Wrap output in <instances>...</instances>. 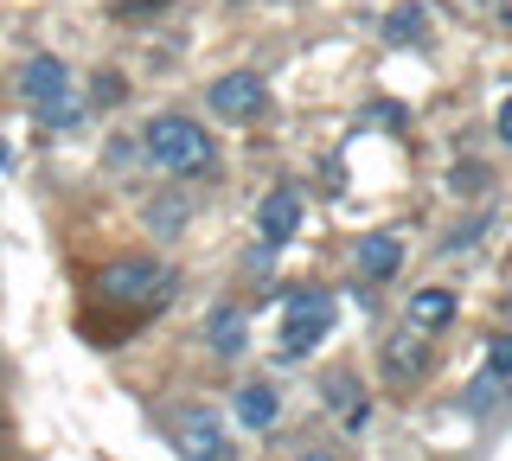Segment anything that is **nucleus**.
I'll return each instance as SVG.
<instances>
[{
  "instance_id": "6ab92c4d",
  "label": "nucleus",
  "mask_w": 512,
  "mask_h": 461,
  "mask_svg": "<svg viewBox=\"0 0 512 461\" xmlns=\"http://www.w3.org/2000/svg\"><path fill=\"white\" fill-rule=\"evenodd\" d=\"M301 461H340V455H327V449H308V455H301Z\"/></svg>"
},
{
  "instance_id": "7ed1b4c3",
  "label": "nucleus",
  "mask_w": 512,
  "mask_h": 461,
  "mask_svg": "<svg viewBox=\"0 0 512 461\" xmlns=\"http://www.w3.org/2000/svg\"><path fill=\"white\" fill-rule=\"evenodd\" d=\"M20 90H26V103L39 109V122H52V129H71V122L84 116L64 58H26V65H20Z\"/></svg>"
},
{
  "instance_id": "4be33fe9",
  "label": "nucleus",
  "mask_w": 512,
  "mask_h": 461,
  "mask_svg": "<svg viewBox=\"0 0 512 461\" xmlns=\"http://www.w3.org/2000/svg\"><path fill=\"white\" fill-rule=\"evenodd\" d=\"M506 20H512V7H506Z\"/></svg>"
},
{
  "instance_id": "ddd939ff",
  "label": "nucleus",
  "mask_w": 512,
  "mask_h": 461,
  "mask_svg": "<svg viewBox=\"0 0 512 461\" xmlns=\"http://www.w3.org/2000/svg\"><path fill=\"white\" fill-rule=\"evenodd\" d=\"M423 26H429V7H423V0H404V7L384 20V39H391V45H410V39H423Z\"/></svg>"
},
{
  "instance_id": "aec40b11",
  "label": "nucleus",
  "mask_w": 512,
  "mask_h": 461,
  "mask_svg": "<svg viewBox=\"0 0 512 461\" xmlns=\"http://www.w3.org/2000/svg\"><path fill=\"white\" fill-rule=\"evenodd\" d=\"M480 7H500V0H480Z\"/></svg>"
},
{
  "instance_id": "1a4fd4ad",
  "label": "nucleus",
  "mask_w": 512,
  "mask_h": 461,
  "mask_svg": "<svg viewBox=\"0 0 512 461\" xmlns=\"http://www.w3.org/2000/svg\"><path fill=\"white\" fill-rule=\"evenodd\" d=\"M352 263H359L365 282H391L397 269H404V244H397L391 231H365L359 244H352Z\"/></svg>"
},
{
  "instance_id": "6e6552de",
  "label": "nucleus",
  "mask_w": 512,
  "mask_h": 461,
  "mask_svg": "<svg viewBox=\"0 0 512 461\" xmlns=\"http://www.w3.org/2000/svg\"><path fill=\"white\" fill-rule=\"evenodd\" d=\"M256 231H263V244H269V250L288 244V237L301 231V193H295V186H269L263 212H256Z\"/></svg>"
},
{
  "instance_id": "f03ea898",
  "label": "nucleus",
  "mask_w": 512,
  "mask_h": 461,
  "mask_svg": "<svg viewBox=\"0 0 512 461\" xmlns=\"http://www.w3.org/2000/svg\"><path fill=\"white\" fill-rule=\"evenodd\" d=\"M96 289H103L109 301H116V308H160V301L173 295V269L160 263V257H116L103 269V276H96Z\"/></svg>"
},
{
  "instance_id": "a211bd4d",
  "label": "nucleus",
  "mask_w": 512,
  "mask_h": 461,
  "mask_svg": "<svg viewBox=\"0 0 512 461\" xmlns=\"http://www.w3.org/2000/svg\"><path fill=\"white\" fill-rule=\"evenodd\" d=\"M160 0H122V13H154Z\"/></svg>"
},
{
  "instance_id": "2eb2a0df",
  "label": "nucleus",
  "mask_w": 512,
  "mask_h": 461,
  "mask_svg": "<svg viewBox=\"0 0 512 461\" xmlns=\"http://www.w3.org/2000/svg\"><path fill=\"white\" fill-rule=\"evenodd\" d=\"M154 231H180V205H173V199L154 205Z\"/></svg>"
},
{
  "instance_id": "dca6fc26",
  "label": "nucleus",
  "mask_w": 512,
  "mask_h": 461,
  "mask_svg": "<svg viewBox=\"0 0 512 461\" xmlns=\"http://www.w3.org/2000/svg\"><path fill=\"white\" fill-rule=\"evenodd\" d=\"M480 180H487V173H480V167H455V186H461V193H474Z\"/></svg>"
},
{
  "instance_id": "39448f33",
  "label": "nucleus",
  "mask_w": 512,
  "mask_h": 461,
  "mask_svg": "<svg viewBox=\"0 0 512 461\" xmlns=\"http://www.w3.org/2000/svg\"><path fill=\"white\" fill-rule=\"evenodd\" d=\"M173 449L186 461H224L231 455V436H224V423L205 404H192V410H173Z\"/></svg>"
},
{
  "instance_id": "f8f14e48",
  "label": "nucleus",
  "mask_w": 512,
  "mask_h": 461,
  "mask_svg": "<svg viewBox=\"0 0 512 461\" xmlns=\"http://www.w3.org/2000/svg\"><path fill=\"white\" fill-rule=\"evenodd\" d=\"M205 340H212L224 359H231V353H244V340H250L244 314H237V308H212V321H205Z\"/></svg>"
},
{
  "instance_id": "0eeeda50",
  "label": "nucleus",
  "mask_w": 512,
  "mask_h": 461,
  "mask_svg": "<svg viewBox=\"0 0 512 461\" xmlns=\"http://www.w3.org/2000/svg\"><path fill=\"white\" fill-rule=\"evenodd\" d=\"M429 372V333H416L410 321L384 340V378H397V385H416V378Z\"/></svg>"
},
{
  "instance_id": "f3484780",
  "label": "nucleus",
  "mask_w": 512,
  "mask_h": 461,
  "mask_svg": "<svg viewBox=\"0 0 512 461\" xmlns=\"http://www.w3.org/2000/svg\"><path fill=\"white\" fill-rule=\"evenodd\" d=\"M493 129H500V141H512V97L500 103V122H493Z\"/></svg>"
},
{
  "instance_id": "412c9836",
  "label": "nucleus",
  "mask_w": 512,
  "mask_h": 461,
  "mask_svg": "<svg viewBox=\"0 0 512 461\" xmlns=\"http://www.w3.org/2000/svg\"><path fill=\"white\" fill-rule=\"evenodd\" d=\"M506 308H512V289H506Z\"/></svg>"
},
{
  "instance_id": "423d86ee",
  "label": "nucleus",
  "mask_w": 512,
  "mask_h": 461,
  "mask_svg": "<svg viewBox=\"0 0 512 461\" xmlns=\"http://www.w3.org/2000/svg\"><path fill=\"white\" fill-rule=\"evenodd\" d=\"M205 103H212L224 122H256L269 109V90H263V77H256V71H224V77H212Z\"/></svg>"
},
{
  "instance_id": "20e7f679",
  "label": "nucleus",
  "mask_w": 512,
  "mask_h": 461,
  "mask_svg": "<svg viewBox=\"0 0 512 461\" xmlns=\"http://www.w3.org/2000/svg\"><path fill=\"white\" fill-rule=\"evenodd\" d=\"M333 327V295L327 289H288L282 295V359H301L327 340Z\"/></svg>"
},
{
  "instance_id": "9d476101",
  "label": "nucleus",
  "mask_w": 512,
  "mask_h": 461,
  "mask_svg": "<svg viewBox=\"0 0 512 461\" xmlns=\"http://www.w3.org/2000/svg\"><path fill=\"white\" fill-rule=\"evenodd\" d=\"M455 308H461L455 289H416L410 308H404V321H410L416 333H442L448 321H455Z\"/></svg>"
},
{
  "instance_id": "9b49d317",
  "label": "nucleus",
  "mask_w": 512,
  "mask_h": 461,
  "mask_svg": "<svg viewBox=\"0 0 512 461\" xmlns=\"http://www.w3.org/2000/svg\"><path fill=\"white\" fill-rule=\"evenodd\" d=\"M237 423H244V429H269V423H276V385H263V378L237 385Z\"/></svg>"
},
{
  "instance_id": "4468645a",
  "label": "nucleus",
  "mask_w": 512,
  "mask_h": 461,
  "mask_svg": "<svg viewBox=\"0 0 512 461\" xmlns=\"http://www.w3.org/2000/svg\"><path fill=\"white\" fill-rule=\"evenodd\" d=\"M487 378H493V385H512V333H493V340H487Z\"/></svg>"
},
{
  "instance_id": "f257e3e1",
  "label": "nucleus",
  "mask_w": 512,
  "mask_h": 461,
  "mask_svg": "<svg viewBox=\"0 0 512 461\" xmlns=\"http://www.w3.org/2000/svg\"><path fill=\"white\" fill-rule=\"evenodd\" d=\"M141 148H148V161L160 173H173V180H199V173L218 167L212 135H205L192 116H154L148 135H141Z\"/></svg>"
}]
</instances>
